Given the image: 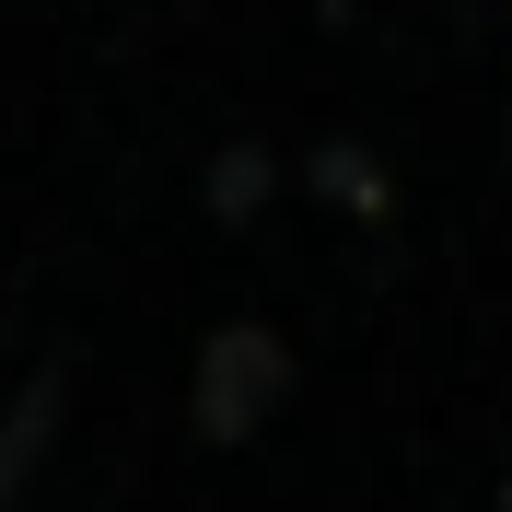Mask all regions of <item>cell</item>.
<instances>
[{
	"instance_id": "3",
	"label": "cell",
	"mask_w": 512,
	"mask_h": 512,
	"mask_svg": "<svg viewBox=\"0 0 512 512\" xmlns=\"http://www.w3.org/2000/svg\"><path fill=\"white\" fill-rule=\"evenodd\" d=\"M256 198H268V163H256V152H233L222 175H210V210H256Z\"/></svg>"
},
{
	"instance_id": "2",
	"label": "cell",
	"mask_w": 512,
	"mask_h": 512,
	"mask_svg": "<svg viewBox=\"0 0 512 512\" xmlns=\"http://www.w3.org/2000/svg\"><path fill=\"white\" fill-rule=\"evenodd\" d=\"M47 454H59V373L12 384V408H0V512H24V501H35Z\"/></svg>"
},
{
	"instance_id": "4",
	"label": "cell",
	"mask_w": 512,
	"mask_h": 512,
	"mask_svg": "<svg viewBox=\"0 0 512 512\" xmlns=\"http://www.w3.org/2000/svg\"><path fill=\"white\" fill-rule=\"evenodd\" d=\"M315 187H338L350 210H373V198H384V187H373V163H361V152H326V163H315Z\"/></svg>"
},
{
	"instance_id": "1",
	"label": "cell",
	"mask_w": 512,
	"mask_h": 512,
	"mask_svg": "<svg viewBox=\"0 0 512 512\" xmlns=\"http://www.w3.org/2000/svg\"><path fill=\"white\" fill-rule=\"evenodd\" d=\"M280 396H291V350L268 326H222V338L198 350L187 419H198V443H256V431L280 419Z\"/></svg>"
}]
</instances>
